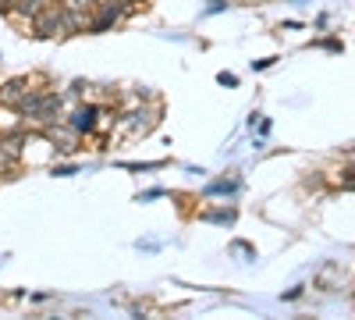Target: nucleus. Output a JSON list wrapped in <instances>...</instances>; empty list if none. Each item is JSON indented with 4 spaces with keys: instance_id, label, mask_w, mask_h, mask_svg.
Wrapping results in <instances>:
<instances>
[{
    "instance_id": "1",
    "label": "nucleus",
    "mask_w": 355,
    "mask_h": 320,
    "mask_svg": "<svg viewBox=\"0 0 355 320\" xmlns=\"http://www.w3.org/2000/svg\"><path fill=\"white\" fill-rule=\"evenodd\" d=\"M18 114L28 121V125H57L64 121V96L61 93H50V90H28L25 100L18 103Z\"/></svg>"
},
{
    "instance_id": "2",
    "label": "nucleus",
    "mask_w": 355,
    "mask_h": 320,
    "mask_svg": "<svg viewBox=\"0 0 355 320\" xmlns=\"http://www.w3.org/2000/svg\"><path fill=\"white\" fill-rule=\"evenodd\" d=\"M33 25H36V36H43V40H64V36H71L68 18H64V4H46L33 18Z\"/></svg>"
},
{
    "instance_id": "3",
    "label": "nucleus",
    "mask_w": 355,
    "mask_h": 320,
    "mask_svg": "<svg viewBox=\"0 0 355 320\" xmlns=\"http://www.w3.org/2000/svg\"><path fill=\"white\" fill-rule=\"evenodd\" d=\"M157 121H160V103H153V107H135V110H128L125 118H121V128H125L128 135H150V132L157 128Z\"/></svg>"
},
{
    "instance_id": "4",
    "label": "nucleus",
    "mask_w": 355,
    "mask_h": 320,
    "mask_svg": "<svg viewBox=\"0 0 355 320\" xmlns=\"http://www.w3.org/2000/svg\"><path fill=\"white\" fill-rule=\"evenodd\" d=\"M64 125L75 128L78 135H93L96 125H100V107H96V103H82V107H75V110L68 114V121H64Z\"/></svg>"
},
{
    "instance_id": "5",
    "label": "nucleus",
    "mask_w": 355,
    "mask_h": 320,
    "mask_svg": "<svg viewBox=\"0 0 355 320\" xmlns=\"http://www.w3.org/2000/svg\"><path fill=\"white\" fill-rule=\"evenodd\" d=\"M21 146H25L21 128H18V132H8V135H0V174L11 171V167L21 160Z\"/></svg>"
},
{
    "instance_id": "6",
    "label": "nucleus",
    "mask_w": 355,
    "mask_h": 320,
    "mask_svg": "<svg viewBox=\"0 0 355 320\" xmlns=\"http://www.w3.org/2000/svg\"><path fill=\"white\" fill-rule=\"evenodd\" d=\"M33 90V82H28L25 75H18V78H8L4 85H0V107H11V110H18V103L25 100V93Z\"/></svg>"
},
{
    "instance_id": "7",
    "label": "nucleus",
    "mask_w": 355,
    "mask_h": 320,
    "mask_svg": "<svg viewBox=\"0 0 355 320\" xmlns=\"http://www.w3.org/2000/svg\"><path fill=\"white\" fill-rule=\"evenodd\" d=\"M43 135H46V139H50L61 153H75V150H78V132H75V128H68V125H61V121H57V125H46V128H43Z\"/></svg>"
},
{
    "instance_id": "8",
    "label": "nucleus",
    "mask_w": 355,
    "mask_h": 320,
    "mask_svg": "<svg viewBox=\"0 0 355 320\" xmlns=\"http://www.w3.org/2000/svg\"><path fill=\"white\" fill-rule=\"evenodd\" d=\"M50 4V0H11V8H15V15L11 18H21V22H33L43 8Z\"/></svg>"
},
{
    "instance_id": "9",
    "label": "nucleus",
    "mask_w": 355,
    "mask_h": 320,
    "mask_svg": "<svg viewBox=\"0 0 355 320\" xmlns=\"http://www.w3.org/2000/svg\"><path fill=\"white\" fill-rule=\"evenodd\" d=\"M206 196H234L239 192V178H217V182H210L202 189Z\"/></svg>"
},
{
    "instance_id": "10",
    "label": "nucleus",
    "mask_w": 355,
    "mask_h": 320,
    "mask_svg": "<svg viewBox=\"0 0 355 320\" xmlns=\"http://www.w3.org/2000/svg\"><path fill=\"white\" fill-rule=\"evenodd\" d=\"M234 217H239V214H234V207H224V210H206V214H202V221H210V224H224V228H231V224H234Z\"/></svg>"
},
{
    "instance_id": "11",
    "label": "nucleus",
    "mask_w": 355,
    "mask_h": 320,
    "mask_svg": "<svg viewBox=\"0 0 355 320\" xmlns=\"http://www.w3.org/2000/svg\"><path fill=\"white\" fill-rule=\"evenodd\" d=\"M100 0H68V8H78V11H93Z\"/></svg>"
},
{
    "instance_id": "12",
    "label": "nucleus",
    "mask_w": 355,
    "mask_h": 320,
    "mask_svg": "<svg viewBox=\"0 0 355 320\" xmlns=\"http://www.w3.org/2000/svg\"><path fill=\"white\" fill-rule=\"evenodd\" d=\"M224 8H227V0H206V15H217Z\"/></svg>"
},
{
    "instance_id": "13",
    "label": "nucleus",
    "mask_w": 355,
    "mask_h": 320,
    "mask_svg": "<svg viewBox=\"0 0 355 320\" xmlns=\"http://www.w3.org/2000/svg\"><path fill=\"white\" fill-rule=\"evenodd\" d=\"M160 196H167V189H150V192H142L139 203H150V199H160Z\"/></svg>"
},
{
    "instance_id": "14",
    "label": "nucleus",
    "mask_w": 355,
    "mask_h": 320,
    "mask_svg": "<svg viewBox=\"0 0 355 320\" xmlns=\"http://www.w3.org/2000/svg\"><path fill=\"white\" fill-rule=\"evenodd\" d=\"M217 82H220V85H239V75H231V71H220V75H217Z\"/></svg>"
},
{
    "instance_id": "15",
    "label": "nucleus",
    "mask_w": 355,
    "mask_h": 320,
    "mask_svg": "<svg viewBox=\"0 0 355 320\" xmlns=\"http://www.w3.org/2000/svg\"><path fill=\"white\" fill-rule=\"evenodd\" d=\"M78 167H71V164H64V167H53V174H61V178H68V174H75Z\"/></svg>"
},
{
    "instance_id": "16",
    "label": "nucleus",
    "mask_w": 355,
    "mask_h": 320,
    "mask_svg": "<svg viewBox=\"0 0 355 320\" xmlns=\"http://www.w3.org/2000/svg\"><path fill=\"white\" fill-rule=\"evenodd\" d=\"M0 15H8V18L15 15V8H11V0H0Z\"/></svg>"
},
{
    "instance_id": "17",
    "label": "nucleus",
    "mask_w": 355,
    "mask_h": 320,
    "mask_svg": "<svg viewBox=\"0 0 355 320\" xmlns=\"http://www.w3.org/2000/svg\"><path fill=\"white\" fill-rule=\"evenodd\" d=\"M270 65H274V57H266V61H252V68H256V71H263V68H270Z\"/></svg>"
},
{
    "instance_id": "18",
    "label": "nucleus",
    "mask_w": 355,
    "mask_h": 320,
    "mask_svg": "<svg viewBox=\"0 0 355 320\" xmlns=\"http://www.w3.org/2000/svg\"><path fill=\"white\" fill-rule=\"evenodd\" d=\"M128 4H132V8H135V4H146V0H128Z\"/></svg>"
}]
</instances>
